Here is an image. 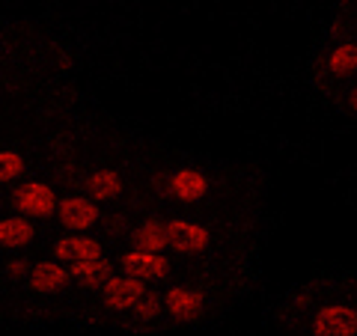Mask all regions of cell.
Masks as SVG:
<instances>
[{
  "label": "cell",
  "mask_w": 357,
  "mask_h": 336,
  "mask_svg": "<svg viewBox=\"0 0 357 336\" xmlns=\"http://www.w3.org/2000/svg\"><path fill=\"white\" fill-rule=\"evenodd\" d=\"M15 206L24 217H51L57 211V194L45 182H27L15 190Z\"/></svg>",
  "instance_id": "cell-1"
},
{
  "label": "cell",
  "mask_w": 357,
  "mask_h": 336,
  "mask_svg": "<svg viewBox=\"0 0 357 336\" xmlns=\"http://www.w3.org/2000/svg\"><path fill=\"white\" fill-rule=\"evenodd\" d=\"M357 330V312L345 304L321 307L312 316V333L316 336H354Z\"/></svg>",
  "instance_id": "cell-2"
},
{
  "label": "cell",
  "mask_w": 357,
  "mask_h": 336,
  "mask_svg": "<svg viewBox=\"0 0 357 336\" xmlns=\"http://www.w3.org/2000/svg\"><path fill=\"white\" fill-rule=\"evenodd\" d=\"M164 232H167V247H173L176 253H199L211 241L208 229L191 220H170L164 223Z\"/></svg>",
  "instance_id": "cell-3"
},
{
  "label": "cell",
  "mask_w": 357,
  "mask_h": 336,
  "mask_svg": "<svg viewBox=\"0 0 357 336\" xmlns=\"http://www.w3.org/2000/svg\"><path fill=\"white\" fill-rule=\"evenodd\" d=\"M54 215H60V223L66 229L72 232H84V229H93L98 223V206L93 199H84V197H66L63 203H57V211Z\"/></svg>",
  "instance_id": "cell-4"
},
{
  "label": "cell",
  "mask_w": 357,
  "mask_h": 336,
  "mask_svg": "<svg viewBox=\"0 0 357 336\" xmlns=\"http://www.w3.org/2000/svg\"><path fill=\"white\" fill-rule=\"evenodd\" d=\"M164 307H167V312H170L176 321H194V319L203 316L206 298L199 295L197 289H191V286H176V289L167 292Z\"/></svg>",
  "instance_id": "cell-5"
},
{
  "label": "cell",
  "mask_w": 357,
  "mask_h": 336,
  "mask_svg": "<svg viewBox=\"0 0 357 336\" xmlns=\"http://www.w3.org/2000/svg\"><path fill=\"white\" fill-rule=\"evenodd\" d=\"M122 268H126L128 277L140 280V283H146V280H164L170 274V262L161 253H140V250H131L122 256Z\"/></svg>",
  "instance_id": "cell-6"
},
{
  "label": "cell",
  "mask_w": 357,
  "mask_h": 336,
  "mask_svg": "<svg viewBox=\"0 0 357 336\" xmlns=\"http://www.w3.org/2000/svg\"><path fill=\"white\" fill-rule=\"evenodd\" d=\"M146 295V286L140 283V280H134L128 274H122V277H110L107 283H105V304L110 310H131L137 300Z\"/></svg>",
  "instance_id": "cell-7"
},
{
  "label": "cell",
  "mask_w": 357,
  "mask_h": 336,
  "mask_svg": "<svg viewBox=\"0 0 357 336\" xmlns=\"http://www.w3.org/2000/svg\"><path fill=\"white\" fill-rule=\"evenodd\" d=\"M167 190L182 203H197L208 194V178L199 170H176L167 182Z\"/></svg>",
  "instance_id": "cell-8"
},
{
  "label": "cell",
  "mask_w": 357,
  "mask_h": 336,
  "mask_svg": "<svg viewBox=\"0 0 357 336\" xmlns=\"http://www.w3.org/2000/svg\"><path fill=\"white\" fill-rule=\"evenodd\" d=\"M30 289L39 295H54V292H63L66 283H69V271L57 262H39L30 268Z\"/></svg>",
  "instance_id": "cell-9"
},
{
  "label": "cell",
  "mask_w": 357,
  "mask_h": 336,
  "mask_svg": "<svg viewBox=\"0 0 357 336\" xmlns=\"http://www.w3.org/2000/svg\"><path fill=\"white\" fill-rule=\"evenodd\" d=\"M54 256L60 262H86V259H98L102 256V244L96 238H86V235H69V238H60Z\"/></svg>",
  "instance_id": "cell-10"
},
{
  "label": "cell",
  "mask_w": 357,
  "mask_h": 336,
  "mask_svg": "<svg viewBox=\"0 0 357 336\" xmlns=\"http://www.w3.org/2000/svg\"><path fill=\"white\" fill-rule=\"evenodd\" d=\"M110 277L114 274H110V262L105 259V256H98V259H86V262H72V271H69V280H77V283L86 286V289L105 286Z\"/></svg>",
  "instance_id": "cell-11"
},
{
  "label": "cell",
  "mask_w": 357,
  "mask_h": 336,
  "mask_svg": "<svg viewBox=\"0 0 357 336\" xmlns=\"http://www.w3.org/2000/svg\"><path fill=\"white\" fill-rule=\"evenodd\" d=\"M36 235V227L27 220V217H3L0 220V247L6 250H18V247H27Z\"/></svg>",
  "instance_id": "cell-12"
},
{
  "label": "cell",
  "mask_w": 357,
  "mask_h": 336,
  "mask_svg": "<svg viewBox=\"0 0 357 336\" xmlns=\"http://www.w3.org/2000/svg\"><path fill=\"white\" fill-rule=\"evenodd\" d=\"M131 244L140 253H161L167 247V232L161 220H143L137 229L131 232Z\"/></svg>",
  "instance_id": "cell-13"
},
{
  "label": "cell",
  "mask_w": 357,
  "mask_h": 336,
  "mask_svg": "<svg viewBox=\"0 0 357 336\" xmlns=\"http://www.w3.org/2000/svg\"><path fill=\"white\" fill-rule=\"evenodd\" d=\"M86 190L89 197L105 203V199H116L122 194V178L116 170H96L93 176L86 178Z\"/></svg>",
  "instance_id": "cell-14"
},
{
  "label": "cell",
  "mask_w": 357,
  "mask_h": 336,
  "mask_svg": "<svg viewBox=\"0 0 357 336\" xmlns=\"http://www.w3.org/2000/svg\"><path fill=\"white\" fill-rule=\"evenodd\" d=\"M328 69L337 77H349L357 72V45L354 42H342L331 51L328 57Z\"/></svg>",
  "instance_id": "cell-15"
},
{
  "label": "cell",
  "mask_w": 357,
  "mask_h": 336,
  "mask_svg": "<svg viewBox=\"0 0 357 336\" xmlns=\"http://www.w3.org/2000/svg\"><path fill=\"white\" fill-rule=\"evenodd\" d=\"M24 173V158H21V152L15 149H3L0 152V185L3 182H13Z\"/></svg>",
  "instance_id": "cell-16"
},
{
  "label": "cell",
  "mask_w": 357,
  "mask_h": 336,
  "mask_svg": "<svg viewBox=\"0 0 357 336\" xmlns=\"http://www.w3.org/2000/svg\"><path fill=\"white\" fill-rule=\"evenodd\" d=\"M131 310H134V316H137V319L149 321V319H155V316H158V312H161V300L155 298V295H143V298H140V300H137V304H134Z\"/></svg>",
  "instance_id": "cell-17"
},
{
  "label": "cell",
  "mask_w": 357,
  "mask_h": 336,
  "mask_svg": "<svg viewBox=\"0 0 357 336\" xmlns=\"http://www.w3.org/2000/svg\"><path fill=\"white\" fill-rule=\"evenodd\" d=\"M6 274L18 280V277H24V274H30V268H27V262H21V259H15V262H9V265H6Z\"/></svg>",
  "instance_id": "cell-18"
}]
</instances>
